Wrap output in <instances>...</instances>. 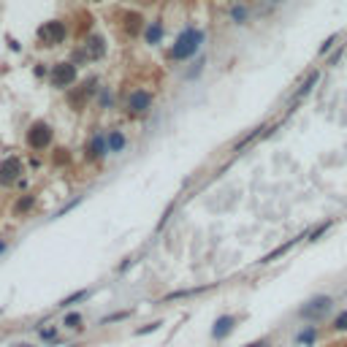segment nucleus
<instances>
[{
	"label": "nucleus",
	"instance_id": "1",
	"mask_svg": "<svg viewBox=\"0 0 347 347\" xmlns=\"http://www.w3.org/2000/svg\"><path fill=\"white\" fill-rule=\"evenodd\" d=\"M201 44H204V33L196 30V28H188L177 38V44H173V49H171V57L173 60H188L201 49Z\"/></svg>",
	"mask_w": 347,
	"mask_h": 347
},
{
	"label": "nucleus",
	"instance_id": "2",
	"mask_svg": "<svg viewBox=\"0 0 347 347\" xmlns=\"http://www.w3.org/2000/svg\"><path fill=\"white\" fill-rule=\"evenodd\" d=\"M65 25L63 22H44L41 28H38V41H41L44 46H55V44H63L65 41Z\"/></svg>",
	"mask_w": 347,
	"mask_h": 347
},
{
	"label": "nucleus",
	"instance_id": "3",
	"mask_svg": "<svg viewBox=\"0 0 347 347\" xmlns=\"http://www.w3.org/2000/svg\"><path fill=\"white\" fill-rule=\"evenodd\" d=\"M28 144L33 149H46L52 144V128L46 122H33L28 128Z\"/></svg>",
	"mask_w": 347,
	"mask_h": 347
},
{
	"label": "nucleus",
	"instance_id": "4",
	"mask_svg": "<svg viewBox=\"0 0 347 347\" xmlns=\"http://www.w3.org/2000/svg\"><path fill=\"white\" fill-rule=\"evenodd\" d=\"M76 82V65L73 63H57L55 68H52V84L60 87V90H65V87H71Z\"/></svg>",
	"mask_w": 347,
	"mask_h": 347
},
{
	"label": "nucleus",
	"instance_id": "5",
	"mask_svg": "<svg viewBox=\"0 0 347 347\" xmlns=\"http://www.w3.org/2000/svg\"><path fill=\"white\" fill-rule=\"evenodd\" d=\"M328 309H331V296H317V298H312L306 306H301V312H298V315L306 317V320H320Z\"/></svg>",
	"mask_w": 347,
	"mask_h": 347
},
{
	"label": "nucleus",
	"instance_id": "6",
	"mask_svg": "<svg viewBox=\"0 0 347 347\" xmlns=\"http://www.w3.org/2000/svg\"><path fill=\"white\" fill-rule=\"evenodd\" d=\"M19 173H22V160L19 157H6L3 163H0V185L9 188L11 182L19 179Z\"/></svg>",
	"mask_w": 347,
	"mask_h": 347
},
{
	"label": "nucleus",
	"instance_id": "7",
	"mask_svg": "<svg viewBox=\"0 0 347 347\" xmlns=\"http://www.w3.org/2000/svg\"><path fill=\"white\" fill-rule=\"evenodd\" d=\"M149 106H152V92H146V90H136L128 98V111H130L133 117L146 114V111H149Z\"/></svg>",
	"mask_w": 347,
	"mask_h": 347
},
{
	"label": "nucleus",
	"instance_id": "8",
	"mask_svg": "<svg viewBox=\"0 0 347 347\" xmlns=\"http://www.w3.org/2000/svg\"><path fill=\"white\" fill-rule=\"evenodd\" d=\"M82 52H84V60H98V57H103V52H106V41L101 36H90L82 44Z\"/></svg>",
	"mask_w": 347,
	"mask_h": 347
},
{
	"label": "nucleus",
	"instance_id": "9",
	"mask_svg": "<svg viewBox=\"0 0 347 347\" xmlns=\"http://www.w3.org/2000/svg\"><path fill=\"white\" fill-rule=\"evenodd\" d=\"M109 155V141L103 136H92L90 144H87V157L90 160H103Z\"/></svg>",
	"mask_w": 347,
	"mask_h": 347
},
{
	"label": "nucleus",
	"instance_id": "10",
	"mask_svg": "<svg viewBox=\"0 0 347 347\" xmlns=\"http://www.w3.org/2000/svg\"><path fill=\"white\" fill-rule=\"evenodd\" d=\"M233 323H236V317H231V315H223L215 323V328H212V339H225L228 333L233 331Z\"/></svg>",
	"mask_w": 347,
	"mask_h": 347
},
{
	"label": "nucleus",
	"instance_id": "11",
	"mask_svg": "<svg viewBox=\"0 0 347 347\" xmlns=\"http://www.w3.org/2000/svg\"><path fill=\"white\" fill-rule=\"evenodd\" d=\"M119 17L125 19L122 28H125L128 36H138V33H141V14H136V11H125V14H119Z\"/></svg>",
	"mask_w": 347,
	"mask_h": 347
},
{
	"label": "nucleus",
	"instance_id": "12",
	"mask_svg": "<svg viewBox=\"0 0 347 347\" xmlns=\"http://www.w3.org/2000/svg\"><path fill=\"white\" fill-rule=\"evenodd\" d=\"M317 82H320V73H317V71H312L309 76H306V82H304L301 87H298V92H296V95H293V103H298V101H301V98H306V95H309V92H312V87H315Z\"/></svg>",
	"mask_w": 347,
	"mask_h": 347
},
{
	"label": "nucleus",
	"instance_id": "13",
	"mask_svg": "<svg viewBox=\"0 0 347 347\" xmlns=\"http://www.w3.org/2000/svg\"><path fill=\"white\" fill-rule=\"evenodd\" d=\"M228 17L233 19V25H244L247 17H250V9L242 6V3H236V6H231V9H228Z\"/></svg>",
	"mask_w": 347,
	"mask_h": 347
},
{
	"label": "nucleus",
	"instance_id": "14",
	"mask_svg": "<svg viewBox=\"0 0 347 347\" xmlns=\"http://www.w3.org/2000/svg\"><path fill=\"white\" fill-rule=\"evenodd\" d=\"M298 239H301V236H298ZM298 239H290V242H288V244H282V247H277V250H274V252H269V255H266L263 260H260V263H271V260H277L279 255H285V252H288V250H290V247H293V244H298Z\"/></svg>",
	"mask_w": 347,
	"mask_h": 347
},
{
	"label": "nucleus",
	"instance_id": "15",
	"mask_svg": "<svg viewBox=\"0 0 347 347\" xmlns=\"http://www.w3.org/2000/svg\"><path fill=\"white\" fill-rule=\"evenodd\" d=\"M125 149V136L119 130H111L109 136V152H122Z\"/></svg>",
	"mask_w": 347,
	"mask_h": 347
},
{
	"label": "nucleus",
	"instance_id": "16",
	"mask_svg": "<svg viewBox=\"0 0 347 347\" xmlns=\"http://www.w3.org/2000/svg\"><path fill=\"white\" fill-rule=\"evenodd\" d=\"M315 336H317V328H315V325H306V328L296 336V342L298 344H312V342H315Z\"/></svg>",
	"mask_w": 347,
	"mask_h": 347
},
{
	"label": "nucleus",
	"instance_id": "17",
	"mask_svg": "<svg viewBox=\"0 0 347 347\" xmlns=\"http://www.w3.org/2000/svg\"><path fill=\"white\" fill-rule=\"evenodd\" d=\"M160 36H163V25H160V22H152L149 28H146V44H157Z\"/></svg>",
	"mask_w": 347,
	"mask_h": 347
},
{
	"label": "nucleus",
	"instance_id": "18",
	"mask_svg": "<svg viewBox=\"0 0 347 347\" xmlns=\"http://www.w3.org/2000/svg\"><path fill=\"white\" fill-rule=\"evenodd\" d=\"M87 296H90V290H79V293H73V296H68V298H63V301H60V306H63V309H68V306H73V304H79V301H84Z\"/></svg>",
	"mask_w": 347,
	"mask_h": 347
},
{
	"label": "nucleus",
	"instance_id": "19",
	"mask_svg": "<svg viewBox=\"0 0 347 347\" xmlns=\"http://www.w3.org/2000/svg\"><path fill=\"white\" fill-rule=\"evenodd\" d=\"M33 204H36V198H33V196H25V198H19V201H17L14 212H17V215H25L28 209H33Z\"/></svg>",
	"mask_w": 347,
	"mask_h": 347
},
{
	"label": "nucleus",
	"instance_id": "20",
	"mask_svg": "<svg viewBox=\"0 0 347 347\" xmlns=\"http://www.w3.org/2000/svg\"><path fill=\"white\" fill-rule=\"evenodd\" d=\"M65 325H68V328H79V325H82V315H79V312L65 315Z\"/></svg>",
	"mask_w": 347,
	"mask_h": 347
},
{
	"label": "nucleus",
	"instance_id": "21",
	"mask_svg": "<svg viewBox=\"0 0 347 347\" xmlns=\"http://www.w3.org/2000/svg\"><path fill=\"white\" fill-rule=\"evenodd\" d=\"M333 328H336V331H347V309L336 315V320H333Z\"/></svg>",
	"mask_w": 347,
	"mask_h": 347
},
{
	"label": "nucleus",
	"instance_id": "22",
	"mask_svg": "<svg viewBox=\"0 0 347 347\" xmlns=\"http://www.w3.org/2000/svg\"><path fill=\"white\" fill-rule=\"evenodd\" d=\"M204 65H206V60L201 57V60H198V63H196V65H193V68L188 71V79H196L198 73H201V68H204Z\"/></svg>",
	"mask_w": 347,
	"mask_h": 347
},
{
	"label": "nucleus",
	"instance_id": "23",
	"mask_svg": "<svg viewBox=\"0 0 347 347\" xmlns=\"http://www.w3.org/2000/svg\"><path fill=\"white\" fill-rule=\"evenodd\" d=\"M336 41H339V36H328V38H325V41H323V46H320V55H325V52H328V49H331V46L336 44Z\"/></svg>",
	"mask_w": 347,
	"mask_h": 347
},
{
	"label": "nucleus",
	"instance_id": "24",
	"mask_svg": "<svg viewBox=\"0 0 347 347\" xmlns=\"http://www.w3.org/2000/svg\"><path fill=\"white\" fill-rule=\"evenodd\" d=\"M328 228H331V223H323L317 231H312V233H309V242H315V239H320V236H323V233L328 231Z\"/></svg>",
	"mask_w": 347,
	"mask_h": 347
},
{
	"label": "nucleus",
	"instance_id": "25",
	"mask_svg": "<svg viewBox=\"0 0 347 347\" xmlns=\"http://www.w3.org/2000/svg\"><path fill=\"white\" fill-rule=\"evenodd\" d=\"M128 315H130V312H114V315L103 317V325H106V323H114V320H125V317H128Z\"/></svg>",
	"mask_w": 347,
	"mask_h": 347
},
{
	"label": "nucleus",
	"instance_id": "26",
	"mask_svg": "<svg viewBox=\"0 0 347 347\" xmlns=\"http://www.w3.org/2000/svg\"><path fill=\"white\" fill-rule=\"evenodd\" d=\"M160 328V323H149V325H146V328H138L136 333H138V336H141V333H152V331H157Z\"/></svg>",
	"mask_w": 347,
	"mask_h": 347
},
{
	"label": "nucleus",
	"instance_id": "27",
	"mask_svg": "<svg viewBox=\"0 0 347 347\" xmlns=\"http://www.w3.org/2000/svg\"><path fill=\"white\" fill-rule=\"evenodd\" d=\"M41 339H57V331L55 328H41Z\"/></svg>",
	"mask_w": 347,
	"mask_h": 347
},
{
	"label": "nucleus",
	"instance_id": "28",
	"mask_svg": "<svg viewBox=\"0 0 347 347\" xmlns=\"http://www.w3.org/2000/svg\"><path fill=\"white\" fill-rule=\"evenodd\" d=\"M57 163H68V152H65V149H57Z\"/></svg>",
	"mask_w": 347,
	"mask_h": 347
},
{
	"label": "nucleus",
	"instance_id": "29",
	"mask_svg": "<svg viewBox=\"0 0 347 347\" xmlns=\"http://www.w3.org/2000/svg\"><path fill=\"white\" fill-rule=\"evenodd\" d=\"M279 3H285V0H269V6L274 9V6H279Z\"/></svg>",
	"mask_w": 347,
	"mask_h": 347
},
{
	"label": "nucleus",
	"instance_id": "30",
	"mask_svg": "<svg viewBox=\"0 0 347 347\" xmlns=\"http://www.w3.org/2000/svg\"><path fill=\"white\" fill-rule=\"evenodd\" d=\"M250 347H266V342H255V344H250Z\"/></svg>",
	"mask_w": 347,
	"mask_h": 347
},
{
	"label": "nucleus",
	"instance_id": "31",
	"mask_svg": "<svg viewBox=\"0 0 347 347\" xmlns=\"http://www.w3.org/2000/svg\"><path fill=\"white\" fill-rule=\"evenodd\" d=\"M19 347H30V344H19Z\"/></svg>",
	"mask_w": 347,
	"mask_h": 347
}]
</instances>
